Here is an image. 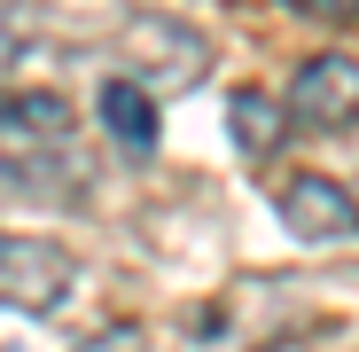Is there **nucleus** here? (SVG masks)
<instances>
[{
  "instance_id": "7",
  "label": "nucleus",
  "mask_w": 359,
  "mask_h": 352,
  "mask_svg": "<svg viewBox=\"0 0 359 352\" xmlns=\"http://www.w3.org/2000/svg\"><path fill=\"white\" fill-rule=\"evenodd\" d=\"M79 352H149V329H141V321H117V329H102V337H86Z\"/></svg>"
},
{
  "instance_id": "8",
  "label": "nucleus",
  "mask_w": 359,
  "mask_h": 352,
  "mask_svg": "<svg viewBox=\"0 0 359 352\" xmlns=\"http://www.w3.org/2000/svg\"><path fill=\"white\" fill-rule=\"evenodd\" d=\"M16 47H24V16H16V8H0V63H8Z\"/></svg>"
},
{
  "instance_id": "3",
  "label": "nucleus",
  "mask_w": 359,
  "mask_h": 352,
  "mask_svg": "<svg viewBox=\"0 0 359 352\" xmlns=\"http://www.w3.org/2000/svg\"><path fill=\"white\" fill-rule=\"evenodd\" d=\"M289 117L305 133H344L359 126V55L328 47V55H305L289 79Z\"/></svg>"
},
{
  "instance_id": "6",
  "label": "nucleus",
  "mask_w": 359,
  "mask_h": 352,
  "mask_svg": "<svg viewBox=\"0 0 359 352\" xmlns=\"http://www.w3.org/2000/svg\"><path fill=\"white\" fill-rule=\"evenodd\" d=\"M226 110H234V133H243V149H250V157H266V149L281 141V110H273L266 94H234Z\"/></svg>"
},
{
  "instance_id": "2",
  "label": "nucleus",
  "mask_w": 359,
  "mask_h": 352,
  "mask_svg": "<svg viewBox=\"0 0 359 352\" xmlns=\"http://www.w3.org/2000/svg\"><path fill=\"white\" fill-rule=\"evenodd\" d=\"M79 282V259L55 243V235H24L0 227V306L8 313H55Z\"/></svg>"
},
{
  "instance_id": "5",
  "label": "nucleus",
  "mask_w": 359,
  "mask_h": 352,
  "mask_svg": "<svg viewBox=\"0 0 359 352\" xmlns=\"http://www.w3.org/2000/svg\"><path fill=\"white\" fill-rule=\"evenodd\" d=\"M94 117H102V133L126 149V157H156V94L133 71H109L94 86Z\"/></svg>"
},
{
  "instance_id": "1",
  "label": "nucleus",
  "mask_w": 359,
  "mask_h": 352,
  "mask_svg": "<svg viewBox=\"0 0 359 352\" xmlns=\"http://www.w3.org/2000/svg\"><path fill=\"white\" fill-rule=\"evenodd\" d=\"M0 188H24L39 204H79L86 196V149H79V110L39 86H0Z\"/></svg>"
},
{
  "instance_id": "4",
  "label": "nucleus",
  "mask_w": 359,
  "mask_h": 352,
  "mask_svg": "<svg viewBox=\"0 0 359 352\" xmlns=\"http://www.w3.org/2000/svg\"><path fill=\"white\" fill-rule=\"evenodd\" d=\"M273 211H281V227L297 235V243H351V235H359V196L344 181H328V172H297V181H281Z\"/></svg>"
}]
</instances>
